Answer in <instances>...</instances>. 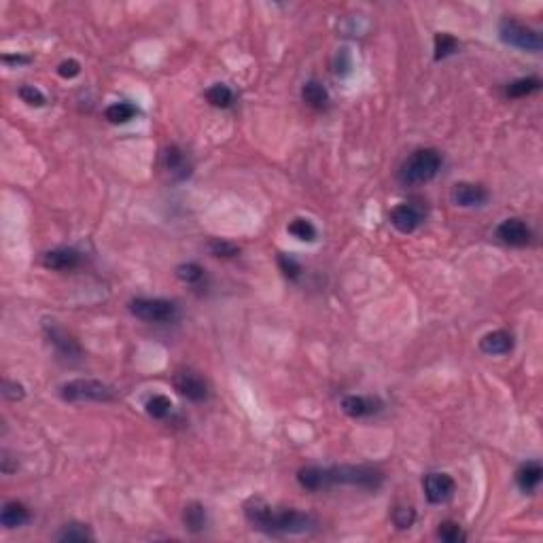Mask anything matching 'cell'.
<instances>
[{
	"label": "cell",
	"instance_id": "cell-10",
	"mask_svg": "<svg viewBox=\"0 0 543 543\" xmlns=\"http://www.w3.org/2000/svg\"><path fill=\"white\" fill-rule=\"evenodd\" d=\"M497 238L503 244L510 247H527L531 242V230L527 227L525 221L520 219H505L499 227H497Z\"/></svg>",
	"mask_w": 543,
	"mask_h": 543
},
{
	"label": "cell",
	"instance_id": "cell-3",
	"mask_svg": "<svg viewBox=\"0 0 543 543\" xmlns=\"http://www.w3.org/2000/svg\"><path fill=\"white\" fill-rule=\"evenodd\" d=\"M327 482H329V486L346 484V486H357V488H365V490H378L385 482V475L380 469H374V467L342 465V467L327 469Z\"/></svg>",
	"mask_w": 543,
	"mask_h": 543
},
{
	"label": "cell",
	"instance_id": "cell-33",
	"mask_svg": "<svg viewBox=\"0 0 543 543\" xmlns=\"http://www.w3.org/2000/svg\"><path fill=\"white\" fill-rule=\"evenodd\" d=\"M176 276L183 280V282H198L202 276H204V270L198 266V264H183V266H178L176 268Z\"/></svg>",
	"mask_w": 543,
	"mask_h": 543
},
{
	"label": "cell",
	"instance_id": "cell-32",
	"mask_svg": "<svg viewBox=\"0 0 543 543\" xmlns=\"http://www.w3.org/2000/svg\"><path fill=\"white\" fill-rule=\"evenodd\" d=\"M393 522H395V527L399 531H406V529H409L416 522V510L414 507H406V505L397 507L393 512Z\"/></svg>",
	"mask_w": 543,
	"mask_h": 543
},
{
	"label": "cell",
	"instance_id": "cell-2",
	"mask_svg": "<svg viewBox=\"0 0 543 543\" xmlns=\"http://www.w3.org/2000/svg\"><path fill=\"white\" fill-rule=\"evenodd\" d=\"M441 163L443 159L437 149H418L404 161L399 170V181L404 185H424L439 174Z\"/></svg>",
	"mask_w": 543,
	"mask_h": 543
},
{
	"label": "cell",
	"instance_id": "cell-36",
	"mask_svg": "<svg viewBox=\"0 0 543 543\" xmlns=\"http://www.w3.org/2000/svg\"><path fill=\"white\" fill-rule=\"evenodd\" d=\"M81 72V64L77 60H64L60 66H58V75L62 79H75L77 75Z\"/></svg>",
	"mask_w": 543,
	"mask_h": 543
},
{
	"label": "cell",
	"instance_id": "cell-4",
	"mask_svg": "<svg viewBox=\"0 0 543 543\" xmlns=\"http://www.w3.org/2000/svg\"><path fill=\"white\" fill-rule=\"evenodd\" d=\"M60 397L64 402H98L107 404L115 399L113 387H109L102 380H92V378H79L64 382L60 387Z\"/></svg>",
	"mask_w": 543,
	"mask_h": 543
},
{
	"label": "cell",
	"instance_id": "cell-14",
	"mask_svg": "<svg viewBox=\"0 0 543 543\" xmlns=\"http://www.w3.org/2000/svg\"><path fill=\"white\" fill-rule=\"evenodd\" d=\"M342 409L344 414H348L350 418H365L372 416L376 412L382 409V402L374 399V397H359V395H350L342 399Z\"/></svg>",
	"mask_w": 543,
	"mask_h": 543
},
{
	"label": "cell",
	"instance_id": "cell-37",
	"mask_svg": "<svg viewBox=\"0 0 543 543\" xmlns=\"http://www.w3.org/2000/svg\"><path fill=\"white\" fill-rule=\"evenodd\" d=\"M2 60L6 64H28L30 62V58H26V55H4Z\"/></svg>",
	"mask_w": 543,
	"mask_h": 543
},
{
	"label": "cell",
	"instance_id": "cell-1",
	"mask_svg": "<svg viewBox=\"0 0 543 543\" xmlns=\"http://www.w3.org/2000/svg\"><path fill=\"white\" fill-rule=\"evenodd\" d=\"M244 516L253 525V529L270 533V535H303L316 527V520L310 514L297 510H280L276 512L264 499H249L244 505Z\"/></svg>",
	"mask_w": 543,
	"mask_h": 543
},
{
	"label": "cell",
	"instance_id": "cell-26",
	"mask_svg": "<svg viewBox=\"0 0 543 543\" xmlns=\"http://www.w3.org/2000/svg\"><path fill=\"white\" fill-rule=\"evenodd\" d=\"M458 51V41L448 34V32H439L435 34V60H443L448 55H454Z\"/></svg>",
	"mask_w": 543,
	"mask_h": 543
},
{
	"label": "cell",
	"instance_id": "cell-27",
	"mask_svg": "<svg viewBox=\"0 0 543 543\" xmlns=\"http://www.w3.org/2000/svg\"><path fill=\"white\" fill-rule=\"evenodd\" d=\"M144 407H146V414H149L151 418L161 420V418H166V416L172 412V402H170L166 395H153V397L146 399Z\"/></svg>",
	"mask_w": 543,
	"mask_h": 543
},
{
	"label": "cell",
	"instance_id": "cell-28",
	"mask_svg": "<svg viewBox=\"0 0 543 543\" xmlns=\"http://www.w3.org/2000/svg\"><path fill=\"white\" fill-rule=\"evenodd\" d=\"M55 539H58V542H92L94 535H92L90 529L83 527V525H68V527H64V529L58 533Z\"/></svg>",
	"mask_w": 543,
	"mask_h": 543
},
{
	"label": "cell",
	"instance_id": "cell-19",
	"mask_svg": "<svg viewBox=\"0 0 543 543\" xmlns=\"http://www.w3.org/2000/svg\"><path fill=\"white\" fill-rule=\"evenodd\" d=\"M297 482L306 490H323L329 488L327 482V469L325 467H303L297 473Z\"/></svg>",
	"mask_w": 543,
	"mask_h": 543
},
{
	"label": "cell",
	"instance_id": "cell-20",
	"mask_svg": "<svg viewBox=\"0 0 543 543\" xmlns=\"http://www.w3.org/2000/svg\"><path fill=\"white\" fill-rule=\"evenodd\" d=\"M301 98L312 109H325L327 102H329V94H327V90L318 81H308L301 87Z\"/></svg>",
	"mask_w": 543,
	"mask_h": 543
},
{
	"label": "cell",
	"instance_id": "cell-23",
	"mask_svg": "<svg viewBox=\"0 0 543 543\" xmlns=\"http://www.w3.org/2000/svg\"><path fill=\"white\" fill-rule=\"evenodd\" d=\"M539 87H542V81L537 77H525V79H518V81L510 83L505 94L510 98H525V96H531V94L539 92Z\"/></svg>",
	"mask_w": 543,
	"mask_h": 543
},
{
	"label": "cell",
	"instance_id": "cell-34",
	"mask_svg": "<svg viewBox=\"0 0 543 543\" xmlns=\"http://www.w3.org/2000/svg\"><path fill=\"white\" fill-rule=\"evenodd\" d=\"M23 395H26V391H23V387L19 382H13V380H4L2 382V397L4 399L19 402V399H23Z\"/></svg>",
	"mask_w": 543,
	"mask_h": 543
},
{
	"label": "cell",
	"instance_id": "cell-16",
	"mask_svg": "<svg viewBox=\"0 0 543 543\" xmlns=\"http://www.w3.org/2000/svg\"><path fill=\"white\" fill-rule=\"evenodd\" d=\"M0 522L4 529H17L23 527L26 522H30V512L23 503L19 501H9L4 503L2 512H0Z\"/></svg>",
	"mask_w": 543,
	"mask_h": 543
},
{
	"label": "cell",
	"instance_id": "cell-22",
	"mask_svg": "<svg viewBox=\"0 0 543 543\" xmlns=\"http://www.w3.org/2000/svg\"><path fill=\"white\" fill-rule=\"evenodd\" d=\"M136 115H138V109H136L134 104H130V102H115V104H111V107L107 109V113H104V117H107L111 124H115V126L132 122Z\"/></svg>",
	"mask_w": 543,
	"mask_h": 543
},
{
	"label": "cell",
	"instance_id": "cell-21",
	"mask_svg": "<svg viewBox=\"0 0 543 543\" xmlns=\"http://www.w3.org/2000/svg\"><path fill=\"white\" fill-rule=\"evenodd\" d=\"M183 525L189 533H200L206 527V510L200 503H189L183 512Z\"/></svg>",
	"mask_w": 543,
	"mask_h": 543
},
{
	"label": "cell",
	"instance_id": "cell-8",
	"mask_svg": "<svg viewBox=\"0 0 543 543\" xmlns=\"http://www.w3.org/2000/svg\"><path fill=\"white\" fill-rule=\"evenodd\" d=\"M172 385L189 402H204L208 397V385L193 372H178Z\"/></svg>",
	"mask_w": 543,
	"mask_h": 543
},
{
	"label": "cell",
	"instance_id": "cell-31",
	"mask_svg": "<svg viewBox=\"0 0 543 543\" xmlns=\"http://www.w3.org/2000/svg\"><path fill=\"white\" fill-rule=\"evenodd\" d=\"M19 98H21L26 104H30V107H45V104H47L45 94H43L38 87H34V85H23V87H19Z\"/></svg>",
	"mask_w": 543,
	"mask_h": 543
},
{
	"label": "cell",
	"instance_id": "cell-9",
	"mask_svg": "<svg viewBox=\"0 0 543 543\" xmlns=\"http://www.w3.org/2000/svg\"><path fill=\"white\" fill-rule=\"evenodd\" d=\"M452 202L461 208H473L488 202V191L475 183H456L452 187Z\"/></svg>",
	"mask_w": 543,
	"mask_h": 543
},
{
	"label": "cell",
	"instance_id": "cell-30",
	"mask_svg": "<svg viewBox=\"0 0 543 543\" xmlns=\"http://www.w3.org/2000/svg\"><path fill=\"white\" fill-rule=\"evenodd\" d=\"M208 249L215 257H223V259H232V257L240 255V247H236L227 240H210Z\"/></svg>",
	"mask_w": 543,
	"mask_h": 543
},
{
	"label": "cell",
	"instance_id": "cell-7",
	"mask_svg": "<svg viewBox=\"0 0 543 543\" xmlns=\"http://www.w3.org/2000/svg\"><path fill=\"white\" fill-rule=\"evenodd\" d=\"M454 490H456V484L452 475L448 473H429L424 478V497L433 505L446 503L454 495Z\"/></svg>",
	"mask_w": 543,
	"mask_h": 543
},
{
	"label": "cell",
	"instance_id": "cell-17",
	"mask_svg": "<svg viewBox=\"0 0 543 543\" xmlns=\"http://www.w3.org/2000/svg\"><path fill=\"white\" fill-rule=\"evenodd\" d=\"M45 331H47V335H49V340H51V344L60 350V355H64V357H79L81 355V348H79V344L68 335V333H64L62 329H58L55 325H45Z\"/></svg>",
	"mask_w": 543,
	"mask_h": 543
},
{
	"label": "cell",
	"instance_id": "cell-15",
	"mask_svg": "<svg viewBox=\"0 0 543 543\" xmlns=\"http://www.w3.org/2000/svg\"><path fill=\"white\" fill-rule=\"evenodd\" d=\"M480 348L486 355H507L514 348V338L507 331H490L480 340Z\"/></svg>",
	"mask_w": 543,
	"mask_h": 543
},
{
	"label": "cell",
	"instance_id": "cell-25",
	"mask_svg": "<svg viewBox=\"0 0 543 543\" xmlns=\"http://www.w3.org/2000/svg\"><path fill=\"white\" fill-rule=\"evenodd\" d=\"M289 234L295 236L297 240L301 242H314L316 240V227L312 225V221L303 219V217H297L289 223Z\"/></svg>",
	"mask_w": 543,
	"mask_h": 543
},
{
	"label": "cell",
	"instance_id": "cell-24",
	"mask_svg": "<svg viewBox=\"0 0 543 543\" xmlns=\"http://www.w3.org/2000/svg\"><path fill=\"white\" fill-rule=\"evenodd\" d=\"M206 100L217 109H227L234 104V92L223 83H215L213 87L206 90Z\"/></svg>",
	"mask_w": 543,
	"mask_h": 543
},
{
	"label": "cell",
	"instance_id": "cell-35",
	"mask_svg": "<svg viewBox=\"0 0 543 543\" xmlns=\"http://www.w3.org/2000/svg\"><path fill=\"white\" fill-rule=\"evenodd\" d=\"M278 266H280V270H282V274H284L286 278H297V276L301 274V266H299L293 257L280 255V257H278Z\"/></svg>",
	"mask_w": 543,
	"mask_h": 543
},
{
	"label": "cell",
	"instance_id": "cell-5",
	"mask_svg": "<svg viewBox=\"0 0 543 543\" xmlns=\"http://www.w3.org/2000/svg\"><path fill=\"white\" fill-rule=\"evenodd\" d=\"M499 38L505 45H512L516 49L531 51V53L542 51L543 47V38L537 30H533L531 26H525L516 19H510V17H505L499 23Z\"/></svg>",
	"mask_w": 543,
	"mask_h": 543
},
{
	"label": "cell",
	"instance_id": "cell-13",
	"mask_svg": "<svg viewBox=\"0 0 543 543\" xmlns=\"http://www.w3.org/2000/svg\"><path fill=\"white\" fill-rule=\"evenodd\" d=\"M79 264H81V253H77L75 249H55L43 257V266L49 270H75Z\"/></svg>",
	"mask_w": 543,
	"mask_h": 543
},
{
	"label": "cell",
	"instance_id": "cell-11",
	"mask_svg": "<svg viewBox=\"0 0 543 543\" xmlns=\"http://www.w3.org/2000/svg\"><path fill=\"white\" fill-rule=\"evenodd\" d=\"M389 219H391V225L402 232V234H412L420 227L422 223V213L420 208L412 206V204H399L395 206L391 213H389Z\"/></svg>",
	"mask_w": 543,
	"mask_h": 543
},
{
	"label": "cell",
	"instance_id": "cell-12",
	"mask_svg": "<svg viewBox=\"0 0 543 543\" xmlns=\"http://www.w3.org/2000/svg\"><path fill=\"white\" fill-rule=\"evenodd\" d=\"M161 163H163V170L174 181H183L191 174V163L178 146H168L161 155Z\"/></svg>",
	"mask_w": 543,
	"mask_h": 543
},
{
	"label": "cell",
	"instance_id": "cell-6",
	"mask_svg": "<svg viewBox=\"0 0 543 543\" xmlns=\"http://www.w3.org/2000/svg\"><path fill=\"white\" fill-rule=\"evenodd\" d=\"M130 312L144 323H172L178 318V308L161 297H136L130 301Z\"/></svg>",
	"mask_w": 543,
	"mask_h": 543
},
{
	"label": "cell",
	"instance_id": "cell-18",
	"mask_svg": "<svg viewBox=\"0 0 543 543\" xmlns=\"http://www.w3.org/2000/svg\"><path fill=\"white\" fill-rule=\"evenodd\" d=\"M543 478V467L537 463V461H531L527 465H522L516 473V484L520 486L522 493H533L539 484H542Z\"/></svg>",
	"mask_w": 543,
	"mask_h": 543
},
{
	"label": "cell",
	"instance_id": "cell-29",
	"mask_svg": "<svg viewBox=\"0 0 543 543\" xmlns=\"http://www.w3.org/2000/svg\"><path fill=\"white\" fill-rule=\"evenodd\" d=\"M437 537L446 543H461L467 539V535L463 533V529H461L456 522H450V520L439 525V529H437Z\"/></svg>",
	"mask_w": 543,
	"mask_h": 543
}]
</instances>
